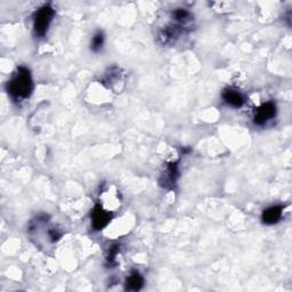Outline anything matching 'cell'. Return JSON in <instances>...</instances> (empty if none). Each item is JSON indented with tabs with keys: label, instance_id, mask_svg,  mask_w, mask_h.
I'll return each mask as SVG.
<instances>
[{
	"label": "cell",
	"instance_id": "cell-1",
	"mask_svg": "<svg viewBox=\"0 0 292 292\" xmlns=\"http://www.w3.org/2000/svg\"><path fill=\"white\" fill-rule=\"evenodd\" d=\"M33 89V82L31 73L27 68L18 69L13 78L8 81L7 90L14 99H26L31 95Z\"/></svg>",
	"mask_w": 292,
	"mask_h": 292
},
{
	"label": "cell",
	"instance_id": "cell-2",
	"mask_svg": "<svg viewBox=\"0 0 292 292\" xmlns=\"http://www.w3.org/2000/svg\"><path fill=\"white\" fill-rule=\"evenodd\" d=\"M55 12L49 5H45L37 12L33 20V30L38 37H44L48 31Z\"/></svg>",
	"mask_w": 292,
	"mask_h": 292
},
{
	"label": "cell",
	"instance_id": "cell-3",
	"mask_svg": "<svg viewBox=\"0 0 292 292\" xmlns=\"http://www.w3.org/2000/svg\"><path fill=\"white\" fill-rule=\"evenodd\" d=\"M111 219H112L111 212L103 209L99 204L95 206L93 214H91V225H93L94 229H96V231H101V229L107 226V224L111 222Z\"/></svg>",
	"mask_w": 292,
	"mask_h": 292
},
{
	"label": "cell",
	"instance_id": "cell-4",
	"mask_svg": "<svg viewBox=\"0 0 292 292\" xmlns=\"http://www.w3.org/2000/svg\"><path fill=\"white\" fill-rule=\"evenodd\" d=\"M275 114H276V106H275V104L272 102L265 103L259 108H257L253 121L256 124L261 126V124L268 122L270 119H273Z\"/></svg>",
	"mask_w": 292,
	"mask_h": 292
},
{
	"label": "cell",
	"instance_id": "cell-5",
	"mask_svg": "<svg viewBox=\"0 0 292 292\" xmlns=\"http://www.w3.org/2000/svg\"><path fill=\"white\" fill-rule=\"evenodd\" d=\"M283 215V207L282 206H273L267 208V209L262 212L261 219L262 223L266 225H273L276 224Z\"/></svg>",
	"mask_w": 292,
	"mask_h": 292
},
{
	"label": "cell",
	"instance_id": "cell-6",
	"mask_svg": "<svg viewBox=\"0 0 292 292\" xmlns=\"http://www.w3.org/2000/svg\"><path fill=\"white\" fill-rule=\"evenodd\" d=\"M223 98L233 107H241L244 104V97L240 91L233 88H227L223 91Z\"/></svg>",
	"mask_w": 292,
	"mask_h": 292
},
{
	"label": "cell",
	"instance_id": "cell-7",
	"mask_svg": "<svg viewBox=\"0 0 292 292\" xmlns=\"http://www.w3.org/2000/svg\"><path fill=\"white\" fill-rule=\"evenodd\" d=\"M144 285V278L138 272H133L126 281L127 291H139Z\"/></svg>",
	"mask_w": 292,
	"mask_h": 292
},
{
	"label": "cell",
	"instance_id": "cell-8",
	"mask_svg": "<svg viewBox=\"0 0 292 292\" xmlns=\"http://www.w3.org/2000/svg\"><path fill=\"white\" fill-rule=\"evenodd\" d=\"M178 177V166L177 164H170L167 168L166 176H165V183L164 186L168 187V185H174L177 181Z\"/></svg>",
	"mask_w": 292,
	"mask_h": 292
},
{
	"label": "cell",
	"instance_id": "cell-9",
	"mask_svg": "<svg viewBox=\"0 0 292 292\" xmlns=\"http://www.w3.org/2000/svg\"><path fill=\"white\" fill-rule=\"evenodd\" d=\"M174 20L179 24H185L191 20V14L186 10H176L173 13Z\"/></svg>",
	"mask_w": 292,
	"mask_h": 292
},
{
	"label": "cell",
	"instance_id": "cell-10",
	"mask_svg": "<svg viewBox=\"0 0 292 292\" xmlns=\"http://www.w3.org/2000/svg\"><path fill=\"white\" fill-rule=\"evenodd\" d=\"M103 44H104V35L102 32H97L93 37V40H91V45H90L91 51L98 52L99 49L103 47Z\"/></svg>",
	"mask_w": 292,
	"mask_h": 292
},
{
	"label": "cell",
	"instance_id": "cell-11",
	"mask_svg": "<svg viewBox=\"0 0 292 292\" xmlns=\"http://www.w3.org/2000/svg\"><path fill=\"white\" fill-rule=\"evenodd\" d=\"M119 252V245L118 244H114L113 247L110 248V252H108V256H107V262H114L115 260V257L116 254Z\"/></svg>",
	"mask_w": 292,
	"mask_h": 292
}]
</instances>
